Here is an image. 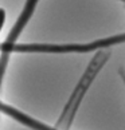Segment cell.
<instances>
[{
	"instance_id": "obj_1",
	"label": "cell",
	"mask_w": 125,
	"mask_h": 130,
	"mask_svg": "<svg viewBox=\"0 0 125 130\" xmlns=\"http://www.w3.org/2000/svg\"><path fill=\"white\" fill-rule=\"evenodd\" d=\"M125 43V34L114 35L105 39L94 40L92 43H70V44H46V43H30V44L13 46V52H50V54H66V52H90L100 48H106Z\"/></svg>"
},
{
	"instance_id": "obj_2",
	"label": "cell",
	"mask_w": 125,
	"mask_h": 130,
	"mask_svg": "<svg viewBox=\"0 0 125 130\" xmlns=\"http://www.w3.org/2000/svg\"><path fill=\"white\" fill-rule=\"evenodd\" d=\"M108 58H109V54H108L106 51H105V52H98V54L94 56L93 62L90 63V66L88 67V70H86V73L84 74V78L81 79V83L77 86V89L74 90V93H73V95H71L70 101L67 102L66 107H65V111H63V114H62L61 118H59L58 126L66 123L67 115H69V113H70L71 109L75 110L77 107H78V105H79V102H81V99L84 98V95H85V93H86V90H88L89 85L92 83V80L94 79V76H95V74H97V71L104 66V63L106 62Z\"/></svg>"
},
{
	"instance_id": "obj_3",
	"label": "cell",
	"mask_w": 125,
	"mask_h": 130,
	"mask_svg": "<svg viewBox=\"0 0 125 130\" xmlns=\"http://www.w3.org/2000/svg\"><path fill=\"white\" fill-rule=\"evenodd\" d=\"M38 3H39V0H27L26 2L22 13L19 15L16 23L11 28L7 39L4 40V43L2 44V51L3 52H6V54H11V52H13V46L16 44V42L19 39V36H20L22 31L24 30V27L27 26V23L30 22L31 16L34 15V11H35Z\"/></svg>"
},
{
	"instance_id": "obj_4",
	"label": "cell",
	"mask_w": 125,
	"mask_h": 130,
	"mask_svg": "<svg viewBox=\"0 0 125 130\" xmlns=\"http://www.w3.org/2000/svg\"><path fill=\"white\" fill-rule=\"evenodd\" d=\"M6 18H7V13H6V9L0 7V32H2L4 24H6Z\"/></svg>"
},
{
	"instance_id": "obj_5",
	"label": "cell",
	"mask_w": 125,
	"mask_h": 130,
	"mask_svg": "<svg viewBox=\"0 0 125 130\" xmlns=\"http://www.w3.org/2000/svg\"><path fill=\"white\" fill-rule=\"evenodd\" d=\"M0 51H2V44H0Z\"/></svg>"
},
{
	"instance_id": "obj_6",
	"label": "cell",
	"mask_w": 125,
	"mask_h": 130,
	"mask_svg": "<svg viewBox=\"0 0 125 130\" xmlns=\"http://www.w3.org/2000/svg\"><path fill=\"white\" fill-rule=\"evenodd\" d=\"M122 2H125V0H122Z\"/></svg>"
}]
</instances>
